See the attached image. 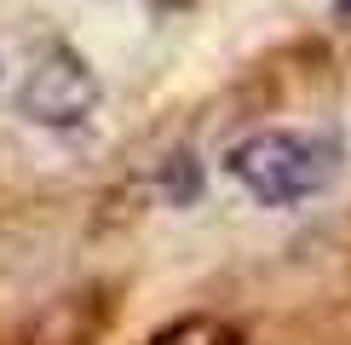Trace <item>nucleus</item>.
Returning <instances> with one entry per match:
<instances>
[{
  "label": "nucleus",
  "instance_id": "nucleus-1",
  "mask_svg": "<svg viewBox=\"0 0 351 345\" xmlns=\"http://www.w3.org/2000/svg\"><path fill=\"white\" fill-rule=\"evenodd\" d=\"M230 172L265 207H288V201L328 190L334 172H340V155H334V144L311 133H254L230 150Z\"/></svg>",
  "mask_w": 351,
  "mask_h": 345
},
{
  "label": "nucleus",
  "instance_id": "nucleus-2",
  "mask_svg": "<svg viewBox=\"0 0 351 345\" xmlns=\"http://www.w3.org/2000/svg\"><path fill=\"white\" fill-rule=\"evenodd\" d=\"M18 104L35 115V121H47V127H75V121H86V110L98 104V81H93V69H86L75 52L47 47L35 58V69L23 75Z\"/></svg>",
  "mask_w": 351,
  "mask_h": 345
},
{
  "label": "nucleus",
  "instance_id": "nucleus-3",
  "mask_svg": "<svg viewBox=\"0 0 351 345\" xmlns=\"http://www.w3.org/2000/svg\"><path fill=\"white\" fill-rule=\"evenodd\" d=\"M150 345H247V340L230 322H219V316H179L162 334H150Z\"/></svg>",
  "mask_w": 351,
  "mask_h": 345
},
{
  "label": "nucleus",
  "instance_id": "nucleus-4",
  "mask_svg": "<svg viewBox=\"0 0 351 345\" xmlns=\"http://www.w3.org/2000/svg\"><path fill=\"white\" fill-rule=\"evenodd\" d=\"M340 18H351V0H340Z\"/></svg>",
  "mask_w": 351,
  "mask_h": 345
}]
</instances>
